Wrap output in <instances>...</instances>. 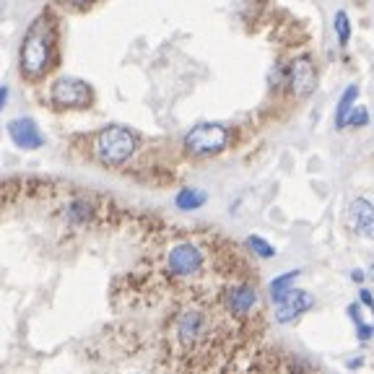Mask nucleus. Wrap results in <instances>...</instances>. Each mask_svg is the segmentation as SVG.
Segmentation results:
<instances>
[{
  "instance_id": "f257e3e1",
  "label": "nucleus",
  "mask_w": 374,
  "mask_h": 374,
  "mask_svg": "<svg viewBox=\"0 0 374 374\" xmlns=\"http://www.w3.org/2000/svg\"><path fill=\"white\" fill-rule=\"evenodd\" d=\"M52 47H55V21L50 13H39L26 29L21 52H18V65L26 78H42L52 63Z\"/></svg>"
},
{
  "instance_id": "f03ea898",
  "label": "nucleus",
  "mask_w": 374,
  "mask_h": 374,
  "mask_svg": "<svg viewBox=\"0 0 374 374\" xmlns=\"http://www.w3.org/2000/svg\"><path fill=\"white\" fill-rule=\"evenodd\" d=\"M136 151V136L122 125H110L104 128L96 141H94V156L104 167H120L125 164Z\"/></svg>"
},
{
  "instance_id": "7ed1b4c3",
  "label": "nucleus",
  "mask_w": 374,
  "mask_h": 374,
  "mask_svg": "<svg viewBox=\"0 0 374 374\" xmlns=\"http://www.w3.org/2000/svg\"><path fill=\"white\" fill-rule=\"evenodd\" d=\"M226 146H229V130L219 122L195 125L185 136V148L193 156H213V153H221Z\"/></svg>"
},
{
  "instance_id": "20e7f679",
  "label": "nucleus",
  "mask_w": 374,
  "mask_h": 374,
  "mask_svg": "<svg viewBox=\"0 0 374 374\" xmlns=\"http://www.w3.org/2000/svg\"><path fill=\"white\" fill-rule=\"evenodd\" d=\"M50 99L58 107H68V110H78V107H89L94 99L91 86L81 81V78H58L50 89Z\"/></svg>"
},
{
  "instance_id": "39448f33",
  "label": "nucleus",
  "mask_w": 374,
  "mask_h": 374,
  "mask_svg": "<svg viewBox=\"0 0 374 374\" xmlns=\"http://www.w3.org/2000/svg\"><path fill=\"white\" fill-rule=\"evenodd\" d=\"M167 268L177 278H190L203 268V252L195 245H187V242L172 247L169 255H167Z\"/></svg>"
},
{
  "instance_id": "423d86ee",
  "label": "nucleus",
  "mask_w": 374,
  "mask_h": 374,
  "mask_svg": "<svg viewBox=\"0 0 374 374\" xmlns=\"http://www.w3.org/2000/svg\"><path fill=\"white\" fill-rule=\"evenodd\" d=\"M8 136L18 148H26V151H34V148H39V146L44 143L42 133H39V128H37V122L34 120H29V117L11 120Z\"/></svg>"
},
{
  "instance_id": "0eeeda50",
  "label": "nucleus",
  "mask_w": 374,
  "mask_h": 374,
  "mask_svg": "<svg viewBox=\"0 0 374 374\" xmlns=\"http://www.w3.org/2000/svg\"><path fill=\"white\" fill-rule=\"evenodd\" d=\"M349 224L361 239H374V205L364 198H356L349 205Z\"/></svg>"
},
{
  "instance_id": "6e6552de",
  "label": "nucleus",
  "mask_w": 374,
  "mask_h": 374,
  "mask_svg": "<svg viewBox=\"0 0 374 374\" xmlns=\"http://www.w3.org/2000/svg\"><path fill=\"white\" fill-rule=\"evenodd\" d=\"M289 81L297 96H309L317 89V73L312 68V63L304 58L294 60L289 65Z\"/></svg>"
},
{
  "instance_id": "1a4fd4ad",
  "label": "nucleus",
  "mask_w": 374,
  "mask_h": 374,
  "mask_svg": "<svg viewBox=\"0 0 374 374\" xmlns=\"http://www.w3.org/2000/svg\"><path fill=\"white\" fill-rule=\"evenodd\" d=\"M312 307V297L302 289H291L286 297L278 302V312H276V320L278 323H291V320H297L302 312H307Z\"/></svg>"
},
{
  "instance_id": "9d476101",
  "label": "nucleus",
  "mask_w": 374,
  "mask_h": 374,
  "mask_svg": "<svg viewBox=\"0 0 374 374\" xmlns=\"http://www.w3.org/2000/svg\"><path fill=\"white\" fill-rule=\"evenodd\" d=\"M177 338L179 343H185V346H193L200 335L205 333V317L200 315V312H195V309H187V312H182V315L177 317Z\"/></svg>"
},
{
  "instance_id": "9b49d317",
  "label": "nucleus",
  "mask_w": 374,
  "mask_h": 374,
  "mask_svg": "<svg viewBox=\"0 0 374 374\" xmlns=\"http://www.w3.org/2000/svg\"><path fill=\"white\" fill-rule=\"evenodd\" d=\"M255 302L257 297L250 286H237V289H231L226 294V307H229V312H234V315H247L255 307Z\"/></svg>"
},
{
  "instance_id": "f8f14e48",
  "label": "nucleus",
  "mask_w": 374,
  "mask_h": 374,
  "mask_svg": "<svg viewBox=\"0 0 374 374\" xmlns=\"http://www.w3.org/2000/svg\"><path fill=\"white\" fill-rule=\"evenodd\" d=\"M356 96H359V86H349V89L343 91V96H340V102H338V112H335V128H343V125H346V120H349L351 110H354Z\"/></svg>"
},
{
  "instance_id": "ddd939ff",
  "label": "nucleus",
  "mask_w": 374,
  "mask_h": 374,
  "mask_svg": "<svg viewBox=\"0 0 374 374\" xmlns=\"http://www.w3.org/2000/svg\"><path fill=\"white\" fill-rule=\"evenodd\" d=\"M174 203H177V208H182V211H195V208H200V205L205 203V193L193 190V187H185L182 193H177Z\"/></svg>"
},
{
  "instance_id": "4468645a",
  "label": "nucleus",
  "mask_w": 374,
  "mask_h": 374,
  "mask_svg": "<svg viewBox=\"0 0 374 374\" xmlns=\"http://www.w3.org/2000/svg\"><path fill=\"white\" fill-rule=\"evenodd\" d=\"M297 276H299V271H291V273H286V276H278V278L271 283V299L276 302V304H278L280 299L291 291V280L297 278Z\"/></svg>"
},
{
  "instance_id": "2eb2a0df",
  "label": "nucleus",
  "mask_w": 374,
  "mask_h": 374,
  "mask_svg": "<svg viewBox=\"0 0 374 374\" xmlns=\"http://www.w3.org/2000/svg\"><path fill=\"white\" fill-rule=\"evenodd\" d=\"M65 216H68V221H73V224H84V221H89V216H91V205L84 203V200H73V203L65 208Z\"/></svg>"
},
{
  "instance_id": "dca6fc26",
  "label": "nucleus",
  "mask_w": 374,
  "mask_h": 374,
  "mask_svg": "<svg viewBox=\"0 0 374 374\" xmlns=\"http://www.w3.org/2000/svg\"><path fill=\"white\" fill-rule=\"evenodd\" d=\"M247 247H250V250H252L255 255H260V257H273V255H276V250H273L271 242H265L263 237H255V234H252V237H247Z\"/></svg>"
},
{
  "instance_id": "f3484780",
  "label": "nucleus",
  "mask_w": 374,
  "mask_h": 374,
  "mask_svg": "<svg viewBox=\"0 0 374 374\" xmlns=\"http://www.w3.org/2000/svg\"><path fill=\"white\" fill-rule=\"evenodd\" d=\"M335 34H338V39H340V44H349V37H351V26H349V16L343 13V11H338L335 13Z\"/></svg>"
},
{
  "instance_id": "a211bd4d",
  "label": "nucleus",
  "mask_w": 374,
  "mask_h": 374,
  "mask_svg": "<svg viewBox=\"0 0 374 374\" xmlns=\"http://www.w3.org/2000/svg\"><path fill=\"white\" fill-rule=\"evenodd\" d=\"M366 122H369V112H366L364 107H356V110H351L349 120H346V125H351V128H364Z\"/></svg>"
},
{
  "instance_id": "6ab92c4d",
  "label": "nucleus",
  "mask_w": 374,
  "mask_h": 374,
  "mask_svg": "<svg viewBox=\"0 0 374 374\" xmlns=\"http://www.w3.org/2000/svg\"><path fill=\"white\" fill-rule=\"evenodd\" d=\"M374 335V328H366V325H359V340H369Z\"/></svg>"
},
{
  "instance_id": "aec40b11",
  "label": "nucleus",
  "mask_w": 374,
  "mask_h": 374,
  "mask_svg": "<svg viewBox=\"0 0 374 374\" xmlns=\"http://www.w3.org/2000/svg\"><path fill=\"white\" fill-rule=\"evenodd\" d=\"M361 302H364V304H369V307H374V297L372 294H369V291H361Z\"/></svg>"
},
{
  "instance_id": "412c9836",
  "label": "nucleus",
  "mask_w": 374,
  "mask_h": 374,
  "mask_svg": "<svg viewBox=\"0 0 374 374\" xmlns=\"http://www.w3.org/2000/svg\"><path fill=\"white\" fill-rule=\"evenodd\" d=\"M6 99H8V86H3V89H0V110L6 107Z\"/></svg>"
},
{
  "instance_id": "4be33fe9",
  "label": "nucleus",
  "mask_w": 374,
  "mask_h": 374,
  "mask_svg": "<svg viewBox=\"0 0 374 374\" xmlns=\"http://www.w3.org/2000/svg\"><path fill=\"white\" fill-rule=\"evenodd\" d=\"M73 6H89V3H94V0H70Z\"/></svg>"
},
{
  "instance_id": "5701e85b",
  "label": "nucleus",
  "mask_w": 374,
  "mask_h": 374,
  "mask_svg": "<svg viewBox=\"0 0 374 374\" xmlns=\"http://www.w3.org/2000/svg\"><path fill=\"white\" fill-rule=\"evenodd\" d=\"M369 276H372V278H374V265H372V268H369Z\"/></svg>"
}]
</instances>
